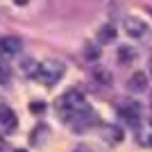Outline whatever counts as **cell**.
Segmentation results:
<instances>
[{
  "mask_svg": "<svg viewBox=\"0 0 152 152\" xmlns=\"http://www.w3.org/2000/svg\"><path fill=\"white\" fill-rule=\"evenodd\" d=\"M116 39V27L114 25H104L100 32V43H111Z\"/></svg>",
  "mask_w": 152,
  "mask_h": 152,
  "instance_id": "cell-13",
  "label": "cell"
},
{
  "mask_svg": "<svg viewBox=\"0 0 152 152\" xmlns=\"http://www.w3.org/2000/svg\"><path fill=\"white\" fill-rule=\"evenodd\" d=\"M102 136L109 141V143H118L123 139V129L116 125H102Z\"/></svg>",
  "mask_w": 152,
  "mask_h": 152,
  "instance_id": "cell-9",
  "label": "cell"
},
{
  "mask_svg": "<svg viewBox=\"0 0 152 152\" xmlns=\"http://www.w3.org/2000/svg\"><path fill=\"white\" fill-rule=\"evenodd\" d=\"M66 75V64L59 59H45V61L37 64V68L32 73V77L41 82L43 86H55L61 82V77Z\"/></svg>",
  "mask_w": 152,
  "mask_h": 152,
  "instance_id": "cell-2",
  "label": "cell"
},
{
  "mask_svg": "<svg viewBox=\"0 0 152 152\" xmlns=\"http://www.w3.org/2000/svg\"><path fill=\"white\" fill-rule=\"evenodd\" d=\"M14 2H16V5H20V7H23V5H25V2H27V0H14Z\"/></svg>",
  "mask_w": 152,
  "mask_h": 152,
  "instance_id": "cell-17",
  "label": "cell"
},
{
  "mask_svg": "<svg viewBox=\"0 0 152 152\" xmlns=\"http://www.w3.org/2000/svg\"><path fill=\"white\" fill-rule=\"evenodd\" d=\"M136 141L143 148H150L152 150V121H143L136 125Z\"/></svg>",
  "mask_w": 152,
  "mask_h": 152,
  "instance_id": "cell-6",
  "label": "cell"
},
{
  "mask_svg": "<svg viewBox=\"0 0 152 152\" xmlns=\"http://www.w3.org/2000/svg\"><path fill=\"white\" fill-rule=\"evenodd\" d=\"M0 127H2L5 132L16 129V114H14L7 104H0Z\"/></svg>",
  "mask_w": 152,
  "mask_h": 152,
  "instance_id": "cell-7",
  "label": "cell"
},
{
  "mask_svg": "<svg viewBox=\"0 0 152 152\" xmlns=\"http://www.w3.org/2000/svg\"><path fill=\"white\" fill-rule=\"evenodd\" d=\"M118 59H121V64H132V61H136V50H132L129 45H125V48H121V50H118Z\"/></svg>",
  "mask_w": 152,
  "mask_h": 152,
  "instance_id": "cell-11",
  "label": "cell"
},
{
  "mask_svg": "<svg viewBox=\"0 0 152 152\" xmlns=\"http://www.w3.org/2000/svg\"><path fill=\"white\" fill-rule=\"evenodd\" d=\"M16 152H25V150H16Z\"/></svg>",
  "mask_w": 152,
  "mask_h": 152,
  "instance_id": "cell-18",
  "label": "cell"
},
{
  "mask_svg": "<svg viewBox=\"0 0 152 152\" xmlns=\"http://www.w3.org/2000/svg\"><path fill=\"white\" fill-rule=\"evenodd\" d=\"M20 50H23L20 39H16V37H2V39H0V57H2V59L18 57Z\"/></svg>",
  "mask_w": 152,
  "mask_h": 152,
  "instance_id": "cell-5",
  "label": "cell"
},
{
  "mask_svg": "<svg viewBox=\"0 0 152 152\" xmlns=\"http://www.w3.org/2000/svg\"><path fill=\"white\" fill-rule=\"evenodd\" d=\"M127 89L132 93H141V91L148 89V75L145 73H134L129 80H127Z\"/></svg>",
  "mask_w": 152,
  "mask_h": 152,
  "instance_id": "cell-8",
  "label": "cell"
},
{
  "mask_svg": "<svg viewBox=\"0 0 152 152\" xmlns=\"http://www.w3.org/2000/svg\"><path fill=\"white\" fill-rule=\"evenodd\" d=\"M9 82V68L5 66V61H0V84Z\"/></svg>",
  "mask_w": 152,
  "mask_h": 152,
  "instance_id": "cell-14",
  "label": "cell"
},
{
  "mask_svg": "<svg viewBox=\"0 0 152 152\" xmlns=\"http://www.w3.org/2000/svg\"><path fill=\"white\" fill-rule=\"evenodd\" d=\"M123 30H125V34L129 39H136V41H143V39H148V34H150L148 23L143 18H139V16H127V18L123 20Z\"/></svg>",
  "mask_w": 152,
  "mask_h": 152,
  "instance_id": "cell-3",
  "label": "cell"
},
{
  "mask_svg": "<svg viewBox=\"0 0 152 152\" xmlns=\"http://www.w3.org/2000/svg\"><path fill=\"white\" fill-rule=\"evenodd\" d=\"M93 80H95L98 84H102V86H111V84H114L111 73H109L107 68H102V66H98V68L93 70Z\"/></svg>",
  "mask_w": 152,
  "mask_h": 152,
  "instance_id": "cell-10",
  "label": "cell"
},
{
  "mask_svg": "<svg viewBox=\"0 0 152 152\" xmlns=\"http://www.w3.org/2000/svg\"><path fill=\"white\" fill-rule=\"evenodd\" d=\"M84 57L89 59V61H98L100 59V48L91 41V43H86V48H84Z\"/></svg>",
  "mask_w": 152,
  "mask_h": 152,
  "instance_id": "cell-12",
  "label": "cell"
},
{
  "mask_svg": "<svg viewBox=\"0 0 152 152\" xmlns=\"http://www.w3.org/2000/svg\"><path fill=\"white\" fill-rule=\"evenodd\" d=\"M118 114H121V118L125 123H129V125H139L141 123V116H143V107H141L139 102L136 100H132V98H129V100H125V102H121V104H118Z\"/></svg>",
  "mask_w": 152,
  "mask_h": 152,
  "instance_id": "cell-4",
  "label": "cell"
},
{
  "mask_svg": "<svg viewBox=\"0 0 152 152\" xmlns=\"http://www.w3.org/2000/svg\"><path fill=\"white\" fill-rule=\"evenodd\" d=\"M148 70H150V77H152V57L148 59Z\"/></svg>",
  "mask_w": 152,
  "mask_h": 152,
  "instance_id": "cell-16",
  "label": "cell"
},
{
  "mask_svg": "<svg viewBox=\"0 0 152 152\" xmlns=\"http://www.w3.org/2000/svg\"><path fill=\"white\" fill-rule=\"evenodd\" d=\"M75 152H91L86 145H80V148H75Z\"/></svg>",
  "mask_w": 152,
  "mask_h": 152,
  "instance_id": "cell-15",
  "label": "cell"
},
{
  "mask_svg": "<svg viewBox=\"0 0 152 152\" xmlns=\"http://www.w3.org/2000/svg\"><path fill=\"white\" fill-rule=\"evenodd\" d=\"M86 109H91V104L86 102L84 93H80V91H75V89L66 91V93L57 100V111H59V116H61L64 123H68L73 116L82 114Z\"/></svg>",
  "mask_w": 152,
  "mask_h": 152,
  "instance_id": "cell-1",
  "label": "cell"
}]
</instances>
